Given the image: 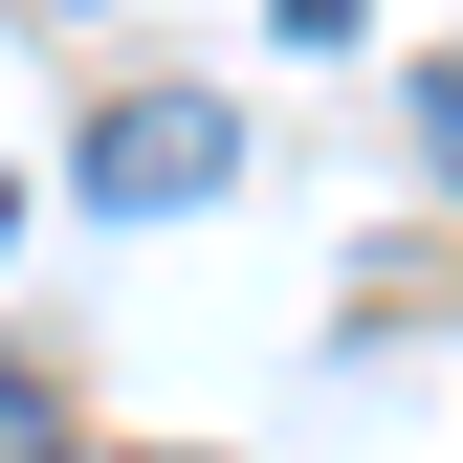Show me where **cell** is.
<instances>
[{
    "instance_id": "obj_2",
    "label": "cell",
    "mask_w": 463,
    "mask_h": 463,
    "mask_svg": "<svg viewBox=\"0 0 463 463\" xmlns=\"http://www.w3.org/2000/svg\"><path fill=\"white\" fill-rule=\"evenodd\" d=\"M0 463H67V397L44 375H0Z\"/></svg>"
},
{
    "instance_id": "obj_3",
    "label": "cell",
    "mask_w": 463,
    "mask_h": 463,
    "mask_svg": "<svg viewBox=\"0 0 463 463\" xmlns=\"http://www.w3.org/2000/svg\"><path fill=\"white\" fill-rule=\"evenodd\" d=\"M287 44H354V0H287Z\"/></svg>"
},
{
    "instance_id": "obj_1",
    "label": "cell",
    "mask_w": 463,
    "mask_h": 463,
    "mask_svg": "<svg viewBox=\"0 0 463 463\" xmlns=\"http://www.w3.org/2000/svg\"><path fill=\"white\" fill-rule=\"evenodd\" d=\"M221 177H243V110H221V89H133V110L89 133V199H110V221H199Z\"/></svg>"
}]
</instances>
